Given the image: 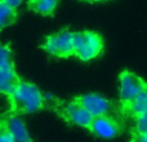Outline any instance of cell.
I'll return each instance as SVG.
<instances>
[{
    "label": "cell",
    "instance_id": "cell-1",
    "mask_svg": "<svg viewBox=\"0 0 147 142\" xmlns=\"http://www.w3.org/2000/svg\"><path fill=\"white\" fill-rule=\"evenodd\" d=\"M13 114H31L44 107V94L36 85L20 81L9 96Z\"/></svg>",
    "mask_w": 147,
    "mask_h": 142
},
{
    "label": "cell",
    "instance_id": "cell-5",
    "mask_svg": "<svg viewBox=\"0 0 147 142\" xmlns=\"http://www.w3.org/2000/svg\"><path fill=\"white\" fill-rule=\"evenodd\" d=\"M54 110L69 124H75L79 127L86 128V129L90 127V123L93 120V116L75 99L67 102V103L58 102L57 106L54 107Z\"/></svg>",
    "mask_w": 147,
    "mask_h": 142
},
{
    "label": "cell",
    "instance_id": "cell-4",
    "mask_svg": "<svg viewBox=\"0 0 147 142\" xmlns=\"http://www.w3.org/2000/svg\"><path fill=\"white\" fill-rule=\"evenodd\" d=\"M43 48L49 54L58 58L74 56V32L63 30L48 36L43 44Z\"/></svg>",
    "mask_w": 147,
    "mask_h": 142
},
{
    "label": "cell",
    "instance_id": "cell-2",
    "mask_svg": "<svg viewBox=\"0 0 147 142\" xmlns=\"http://www.w3.org/2000/svg\"><path fill=\"white\" fill-rule=\"evenodd\" d=\"M103 41L97 32H74V56L81 61H92L102 53Z\"/></svg>",
    "mask_w": 147,
    "mask_h": 142
},
{
    "label": "cell",
    "instance_id": "cell-14",
    "mask_svg": "<svg viewBox=\"0 0 147 142\" xmlns=\"http://www.w3.org/2000/svg\"><path fill=\"white\" fill-rule=\"evenodd\" d=\"M133 131L147 133V112L134 118V128H133Z\"/></svg>",
    "mask_w": 147,
    "mask_h": 142
},
{
    "label": "cell",
    "instance_id": "cell-12",
    "mask_svg": "<svg viewBox=\"0 0 147 142\" xmlns=\"http://www.w3.org/2000/svg\"><path fill=\"white\" fill-rule=\"evenodd\" d=\"M14 18H16L14 9L0 1V30L9 26L10 23H13Z\"/></svg>",
    "mask_w": 147,
    "mask_h": 142
},
{
    "label": "cell",
    "instance_id": "cell-17",
    "mask_svg": "<svg viewBox=\"0 0 147 142\" xmlns=\"http://www.w3.org/2000/svg\"><path fill=\"white\" fill-rule=\"evenodd\" d=\"M0 1L7 4V5H9V7L13 8V9H16V8H18L21 4H22L23 0H0Z\"/></svg>",
    "mask_w": 147,
    "mask_h": 142
},
{
    "label": "cell",
    "instance_id": "cell-15",
    "mask_svg": "<svg viewBox=\"0 0 147 142\" xmlns=\"http://www.w3.org/2000/svg\"><path fill=\"white\" fill-rule=\"evenodd\" d=\"M0 142H14L5 120H0Z\"/></svg>",
    "mask_w": 147,
    "mask_h": 142
},
{
    "label": "cell",
    "instance_id": "cell-10",
    "mask_svg": "<svg viewBox=\"0 0 147 142\" xmlns=\"http://www.w3.org/2000/svg\"><path fill=\"white\" fill-rule=\"evenodd\" d=\"M14 69H0V93L9 97L20 83Z\"/></svg>",
    "mask_w": 147,
    "mask_h": 142
},
{
    "label": "cell",
    "instance_id": "cell-6",
    "mask_svg": "<svg viewBox=\"0 0 147 142\" xmlns=\"http://www.w3.org/2000/svg\"><path fill=\"white\" fill-rule=\"evenodd\" d=\"M94 136L101 138H114L120 136L124 131V123L121 118L115 116H96L88 128Z\"/></svg>",
    "mask_w": 147,
    "mask_h": 142
},
{
    "label": "cell",
    "instance_id": "cell-9",
    "mask_svg": "<svg viewBox=\"0 0 147 142\" xmlns=\"http://www.w3.org/2000/svg\"><path fill=\"white\" fill-rule=\"evenodd\" d=\"M123 114H128L133 118H137L147 112V88L138 93L127 106L123 107Z\"/></svg>",
    "mask_w": 147,
    "mask_h": 142
},
{
    "label": "cell",
    "instance_id": "cell-16",
    "mask_svg": "<svg viewBox=\"0 0 147 142\" xmlns=\"http://www.w3.org/2000/svg\"><path fill=\"white\" fill-rule=\"evenodd\" d=\"M129 142H147V133L137 132V131H132Z\"/></svg>",
    "mask_w": 147,
    "mask_h": 142
},
{
    "label": "cell",
    "instance_id": "cell-7",
    "mask_svg": "<svg viewBox=\"0 0 147 142\" xmlns=\"http://www.w3.org/2000/svg\"><path fill=\"white\" fill-rule=\"evenodd\" d=\"M120 88H119V97L121 102V109L127 106L138 93L147 88V84L138 75L130 72V71H123L120 74Z\"/></svg>",
    "mask_w": 147,
    "mask_h": 142
},
{
    "label": "cell",
    "instance_id": "cell-8",
    "mask_svg": "<svg viewBox=\"0 0 147 142\" xmlns=\"http://www.w3.org/2000/svg\"><path fill=\"white\" fill-rule=\"evenodd\" d=\"M5 123H7V127L14 142H34L28 135L27 129H26L25 123L18 116H16V115L9 116L8 119H5Z\"/></svg>",
    "mask_w": 147,
    "mask_h": 142
},
{
    "label": "cell",
    "instance_id": "cell-13",
    "mask_svg": "<svg viewBox=\"0 0 147 142\" xmlns=\"http://www.w3.org/2000/svg\"><path fill=\"white\" fill-rule=\"evenodd\" d=\"M0 69H13L12 51L8 45H0Z\"/></svg>",
    "mask_w": 147,
    "mask_h": 142
},
{
    "label": "cell",
    "instance_id": "cell-11",
    "mask_svg": "<svg viewBox=\"0 0 147 142\" xmlns=\"http://www.w3.org/2000/svg\"><path fill=\"white\" fill-rule=\"evenodd\" d=\"M30 5L35 12L51 14L57 7V0H30Z\"/></svg>",
    "mask_w": 147,
    "mask_h": 142
},
{
    "label": "cell",
    "instance_id": "cell-3",
    "mask_svg": "<svg viewBox=\"0 0 147 142\" xmlns=\"http://www.w3.org/2000/svg\"><path fill=\"white\" fill-rule=\"evenodd\" d=\"M76 102L81 105L93 118L96 116H115L121 118L123 112L119 111L116 105L112 101L99 96V94H83L75 98Z\"/></svg>",
    "mask_w": 147,
    "mask_h": 142
},
{
    "label": "cell",
    "instance_id": "cell-18",
    "mask_svg": "<svg viewBox=\"0 0 147 142\" xmlns=\"http://www.w3.org/2000/svg\"><path fill=\"white\" fill-rule=\"evenodd\" d=\"M88 1H101V0H88Z\"/></svg>",
    "mask_w": 147,
    "mask_h": 142
}]
</instances>
